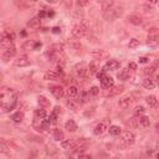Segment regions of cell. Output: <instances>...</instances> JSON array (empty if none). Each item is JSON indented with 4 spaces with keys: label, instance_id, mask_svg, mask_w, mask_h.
<instances>
[{
    "label": "cell",
    "instance_id": "1",
    "mask_svg": "<svg viewBox=\"0 0 159 159\" xmlns=\"http://www.w3.org/2000/svg\"><path fill=\"white\" fill-rule=\"evenodd\" d=\"M0 105L4 112H9L16 106V93L10 87H3L0 90Z\"/></svg>",
    "mask_w": 159,
    "mask_h": 159
},
{
    "label": "cell",
    "instance_id": "2",
    "mask_svg": "<svg viewBox=\"0 0 159 159\" xmlns=\"http://www.w3.org/2000/svg\"><path fill=\"white\" fill-rule=\"evenodd\" d=\"M122 14H123V8L122 6L113 5L112 8L103 11V17L108 21H113V20H116L117 17H119Z\"/></svg>",
    "mask_w": 159,
    "mask_h": 159
},
{
    "label": "cell",
    "instance_id": "3",
    "mask_svg": "<svg viewBox=\"0 0 159 159\" xmlns=\"http://www.w3.org/2000/svg\"><path fill=\"white\" fill-rule=\"evenodd\" d=\"M147 45L150 46V47H155V46L159 45V29H157V28H150L149 29Z\"/></svg>",
    "mask_w": 159,
    "mask_h": 159
},
{
    "label": "cell",
    "instance_id": "4",
    "mask_svg": "<svg viewBox=\"0 0 159 159\" xmlns=\"http://www.w3.org/2000/svg\"><path fill=\"white\" fill-rule=\"evenodd\" d=\"M88 31L90 30H88V28L85 24H77L72 28V35L76 39H81V37H83L88 34Z\"/></svg>",
    "mask_w": 159,
    "mask_h": 159
},
{
    "label": "cell",
    "instance_id": "5",
    "mask_svg": "<svg viewBox=\"0 0 159 159\" xmlns=\"http://www.w3.org/2000/svg\"><path fill=\"white\" fill-rule=\"evenodd\" d=\"M12 40H14V37H11L8 31H3L1 34V37H0V45H1L3 49H9V47H12Z\"/></svg>",
    "mask_w": 159,
    "mask_h": 159
},
{
    "label": "cell",
    "instance_id": "6",
    "mask_svg": "<svg viewBox=\"0 0 159 159\" xmlns=\"http://www.w3.org/2000/svg\"><path fill=\"white\" fill-rule=\"evenodd\" d=\"M134 97L133 96H127V97H123L119 99L118 102V107L121 108V110H127V108H129L132 106V103L134 102Z\"/></svg>",
    "mask_w": 159,
    "mask_h": 159
},
{
    "label": "cell",
    "instance_id": "7",
    "mask_svg": "<svg viewBox=\"0 0 159 159\" xmlns=\"http://www.w3.org/2000/svg\"><path fill=\"white\" fill-rule=\"evenodd\" d=\"M121 139H122V141L124 143H127V144H133V143H134L136 137H134V134H133L132 132L123 131V132H121Z\"/></svg>",
    "mask_w": 159,
    "mask_h": 159
},
{
    "label": "cell",
    "instance_id": "8",
    "mask_svg": "<svg viewBox=\"0 0 159 159\" xmlns=\"http://www.w3.org/2000/svg\"><path fill=\"white\" fill-rule=\"evenodd\" d=\"M76 72H77V75L80 76L81 78H85V77H87V76H88V73H90V70H88V67L86 66V63L81 62L80 65L76 66Z\"/></svg>",
    "mask_w": 159,
    "mask_h": 159
},
{
    "label": "cell",
    "instance_id": "9",
    "mask_svg": "<svg viewBox=\"0 0 159 159\" xmlns=\"http://www.w3.org/2000/svg\"><path fill=\"white\" fill-rule=\"evenodd\" d=\"M16 54V50L15 47H9V49H4V52H3V61L4 62H8L10 59H12V57L15 56Z\"/></svg>",
    "mask_w": 159,
    "mask_h": 159
},
{
    "label": "cell",
    "instance_id": "10",
    "mask_svg": "<svg viewBox=\"0 0 159 159\" xmlns=\"http://www.w3.org/2000/svg\"><path fill=\"white\" fill-rule=\"evenodd\" d=\"M118 68H119V62L117 60H108L103 67L105 71H116Z\"/></svg>",
    "mask_w": 159,
    "mask_h": 159
},
{
    "label": "cell",
    "instance_id": "11",
    "mask_svg": "<svg viewBox=\"0 0 159 159\" xmlns=\"http://www.w3.org/2000/svg\"><path fill=\"white\" fill-rule=\"evenodd\" d=\"M28 65H30V60H29V57L26 55L19 56L17 59L15 60V66H17V67H25Z\"/></svg>",
    "mask_w": 159,
    "mask_h": 159
},
{
    "label": "cell",
    "instance_id": "12",
    "mask_svg": "<svg viewBox=\"0 0 159 159\" xmlns=\"http://www.w3.org/2000/svg\"><path fill=\"white\" fill-rule=\"evenodd\" d=\"M51 93L54 94L55 98L60 99L65 96V90H63L61 86H54V87H51Z\"/></svg>",
    "mask_w": 159,
    "mask_h": 159
},
{
    "label": "cell",
    "instance_id": "13",
    "mask_svg": "<svg viewBox=\"0 0 159 159\" xmlns=\"http://www.w3.org/2000/svg\"><path fill=\"white\" fill-rule=\"evenodd\" d=\"M107 129H108V123L102 122V123H99V124L96 126V128H94V131H93V134L94 136H99V134H102V133H105Z\"/></svg>",
    "mask_w": 159,
    "mask_h": 159
},
{
    "label": "cell",
    "instance_id": "14",
    "mask_svg": "<svg viewBox=\"0 0 159 159\" xmlns=\"http://www.w3.org/2000/svg\"><path fill=\"white\" fill-rule=\"evenodd\" d=\"M101 85H102V87L103 88H111L112 86H114V81H113V78L112 77H110V76H103V78L101 80Z\"/></svg>",
    "mask_w": 159,
    "mask_h": 159
},
{
    "label": "cell",
    "instance_id": "15",
    "mask_svg": "<svg viewBox=\"0 0 159 159\" xmlns=\"http://www.w3.org/2000/svg\"><path fill=\"white\" fill-rule=\"evenodd\" d=\"M60 76H61L60 72L54 71V70H50V71H47V72L45 73V80H49V81H57Z\"/></svg>",
    "mask_w": 159,
    "mask_h": 159
},
{
    "label": "cell",
    "instance_id": "16",
    "mask_svg": "<svg viewBox=\"0 0 159 159\" xmlns=\"http://www.w3.org/2000/svg\"><path fill=\"white\" fill-rule=\"evenodd\" d=\"M11 121L14 123H21L23 122V119H24V113L23 112H20V111H17V112H15L14 114H11Z\"/></svg>",
    "mask_w": 159,
    "mask_h": 159
},
{
    "label": "cell",
    "instance_id": "17",
    "mask_svg": "<svg viewBox=\"0 0 159 159\" xmlns=\"http://www.w3.org/2000/svg\"><path fill=\"white\" fill-rule=\"evenodd\" d=\"M67 96L70 98H76L78 96V88L76 86H70L67 88Z\"/></svg>",
    "mask_w": 159,
    "mask_h": 159
},
{
    "label": "cell",
    "instance_id": "18",
    "mask_svg": "<svg viewBox=\"0 0 159 159\" xmlns=\"http://www.w3.org/2000/svg\"><path fill=\"white\" fill-rule=\"evenodd\" d=\"M65 129H67L68 132H76L77 131V124H76L75 121L70 119L65 123Z\"/></svg>",
    "mask_w": 159,
    "mask_h": 159
},
{
    "label": "cell",
    "instance_id": "19",
    "mask_svg": "<svg viewBox=\"0 0 159 159\" xmlns=\"http://www.w3.org/2000/svg\"><path fill=\"white\" fill-rule=\"evenodd\" d=\"M110 90V92H107L106 93V96H116V94L121 93L123 91V86H118V87H111V88H108Z\"/></svg>",
    "mask_w": 159,
    "mask_h": 159
},
{
    "label": "cell",
    "instance_id": "20",
    "mask_svg": "<svg viewBox=\"0 0 159 159\" xmlns=\"http://www.w3.org/2000/svg\"><path fill=\"white\" fill-rule=\"evenodd\" d=\"M92 56L96 60H103V59H107V57H108V54L106 51H103V50H99V51H93Z\"/></svg>",
    "mask_w": 159,
    "mask_h": 159
},
{
    "label": "cell",
    "instance_id": "21",
    "mask_svg": "<svg viewBox=\"0 0 159 159\" xmlns=\"http://www.w3.org/2000/svg\"><path fill=\"white\" fill-rule=\"evenodd\" d=\"M90 92H87V91H82L81 93H80V96H77L78 97V101L81 103H87L88 101H90Z\"/></svg>",
    "mask_w": 159,
    "mask_h": 159
},
{
    "label": "cell",
    "instance_id": "22",
    "mask_svg": "<svg viewBox=\"0 0 159 159\" xmlns=\"http://www.w3.org/2000/svg\"><path fill=\"white\" fill-rule=\"evenodd\" d=\"M54 139H55V141L62 142L63 139H65V134H63V132L61 129H59V128H55L54 129Z\"/></svg>",
    "mask_w": 159,
    "mask_h": 159
},
{
    "label": "cell",
    "instance_id": "23",
    "mask_svg": "<svg viewBox=\"0 0 159 159\" xmlns=\"http://www.w3.org/2000/svg\"><path fill=\"white\" fill-rule=\"evenodd\" d=\"M143 87L147 88V90H153V88L155 87L154 80H152V78H145V80H143Z\"/></svg>",
    "mask_w": 159,
    "mask_h": 159
},
{
    "label": "cell",
    "instance_id": "24",
    "mask_svg": "<svg viewBox=\"0 0 159 159\" xmlns=\"http://www.w3.org/2000/svg\"><path fill=\"white\" fill-rule=\"evenodd\" d=\"M145 102H147V105L152 108H154L158 106V99L155 96H148L147 98H145Z\"/></svg>",
    "mask_w": 159,
    "mask_h": 159
},
{
    "label": "cell",
    "instance_id": "25",
    "mask_svg": "<svg viewBox=\"0 0 159 159\" xmlns=\"http://www.w3.org/2000/svg\"><path fill=\"white\" fill-rule=\"evenodd\" d=\"M40 20H41V19H40L39 16H35V17H33V19H31V20L28 23V26L31 28V29H35V28H37V26H40Z\"/></svg>",
    "mask_w": 159,
    "mask_h": 159
},
{
    "label": "cell",
    "instance_id": "26",
    "mask_svg": "<svg viewBox=\"0 0 159 159\" xmlns=\"http://www.w3.org/2000/svg\"><path fill=\"white\" fill-rule=\"evenodd\" d=\"M75 144V139H67V141H62L61 142V147L63 149H72Z\"/></svg>",
    "mask_w": 159,
    "mask_h": 159
},
{
    "label": "cell",
    "instance_id": "27",
    "mask_svg": "<svg viewBox=\"0 0 159 159\" xmlns=\"http://www.w3.org/2000/svg\"><path fill=\"white\" fill-rule=\"evenodd\" d=\"M108 132H110L111 136H119L122 129H121L118 126H111L110 128H108Z\"/></svg>",
    "mask_w": 159,
    "mask_h": 159
},
{
    "label": "cell",
    "instance_id": "28",
    "mask_svg": "<svg viewBox=\"0 0 159 159\" xmlns=\"http://www.w3.org/2000/svg\"><path fill=\"white\" fill-rule=\"evenodd\" d=\"M128 21L133 25H141L142 24V17L136 16V15H131V16H128Z\"/></svg>",
    "mask_w": 159,
    "mask_h": 159
},
{
    "label": "cell",
    "instance_id": "29",
    "mask_svg": "<svg viewBox=\"0 0 159 159\" xmlns=\"http://www.w3.org/2000/svg\"><path fill=\"white\" fill-rule=\"evenodd\" d=\"M66 107H67V108H70V110L73 111V112H76V111L78 110V105L76 103L73 99H68L67 102H66Z\"/></svg>",
    "mask_w": 159,
    "mask_h": 159
},
{
    "label": "cell",
    "instance_id": "30",
    "mask_svg": "<svg viewBox=\"0 0 159 159\" xmlns=\"http://www.w3.org/2000/svg\"><path fill=\"white\" fill-rule=\"evenodd\" d=\"M37 102H39L40 107H49L50 106V101L46 97H44V96H39V97H37Z\"/></svg>",
    "mask_w": 159,
    "mask_h": 159
},
{
    "label": "cell",
    "instance_id": "31",
    "mask_svg": "<svg viewBox=\"0 0 159 159\" xmlns=\"http://www.w3.org/2000/svg\"><path fill=\"white\" fill-rule=\"evenodd\" d=\"M139 124H141V126L143 127V128H147V127H149V126H150V121H149V118H148V117L143 116V117L139 118Z\"/></svg>",
    "mask_w": 159,
    "mask_h": 159
},
{
    "label": "cell",
    "instance_id": "32",
    "mask_svg": "<svg viewBox=\"0 0 159 159\" xmlns=\"http://www.w3.org/2000/svg\"><path fill=\"white\" fill-rule=\"evenodd\" d=\"M118 78L122 81H127L129 78V71L128 70H122V71L118 73Z\"/></svg>",
    "mask_w": 159,
    "mask_h": 159
},
{
    "label": "cell",
    "instance_id": "33",
    "mask_svg": "<svg viewBox=\"0 0 159 159\" xmlns=\"http://www.w3.org/2000/svg\"><path fill=\"white\" fill-rule=\"evenodd\" d=\"M68 46L71 47V49H73V50H78V49L82 47L81 42L77 41V40H71V41H68Z\"/></svg>",
    "mask_w": 159,
    "mask_h": 159
},
{
    "label": "cell",
    "instance_id": "34",
    "mask_svg": "<svg viewBox=\"0 0 159 159\" xmlns=\"http://www.w3.org/2000/svg\"><path fill=\"white\" fill-rule=\"evenodd\" d=\"M35 117L36 118H46V111L42 110V108H39V110L35 111Z\"/></svg>",
    "mask_w": 159,
    "mask_h": 159
},
{
    "label": "cell",
    "instance_id": "35",
    "mask_svg": "<svg viewBox=\"0 0 159 159\" xmlns=\"http://www.w3.org/2000/svg\"><path fill=\"white\" fill-rule=\"evenodd\" d=\"M88 70H90V73L91 75H94V73H97L98 72V66L96 65L94 62H92V63H90V66H88Z\"/></svg>",
    "mask_w": 159,
    "mask_h": 159
},
{
    "label": "cell",
    "instance_id": "36",
    "mask_svg": "<svg viewBox=\"0 0 159 159\" xmlns=\"http://www.w3.org/2000/svg\"><path fill=\"white\" fill-rule=\"evenodd\" d=\"M128 46H129V49H136V47H138V46H139V40H137V39H131Z\"/></svg>",
    "mask_w": 159,
    "mask_h": 159
},
{
    "label": "cell",
    "instance_id": "37",
    "mask_svg": "<svg viewBox=\"0 0 159 159\" xmlns=\"http://www.w3.org/2000/svg\"><path fill=\"white\" fill-rule=\"evenodd\" d=\"M144 112H145V110H144V107H142V106H138V107L134 108V114L136 116H142V114H144Z\"/></svg>",
    "mask_w": 159,
    "mask_h": 159
},
{
    "label": "cell",
    "instance_id": "38",
    "mask_svg": "<svg viewBox=\"0 0 159 159\" xmlns=\"http://www.w3.org/2000/svg\"><path fill=\"white\" fill-rule=\"evenodd\" d=\"M50 49L55 50V51H59V52H63V45L62 44H55V45H52Z\"/></svg>",
    "mask_w": 159,
    "mask_h": 159
},
{
    "label": "cell",
    "instance_id": "39",
    "mask_svg": "<svg viewBox=\"0 0 159 159\" xmlns=\"http://www.w3.org/2000/svg\"><path fill=\"white\" fill-rule=\"evenodd\" d=\"M57 117H59V114L57 113H55V112H52L51 113V116H50V118H49V121H50V123H56L57 122Z\"/></svg>",
    "mask_w": 159,
    "mask_h": 159
},
{
    "label": "cell",
    "instance_id": "40",
    "mask_svg": "<svg viewBox=\"0 0 159 159\" xmlns=\"http://www.w3.org/2000/svg\"><path fill=\"white\" fill-rule=\"evenodd\" d=\"M98 93H99V88L98 87H96V86L91 87V90H90V94H91V96H97Z\"/></svg>",
    "mask_w": 159,
    "mask_h": 159
},
{
    "label": "cell",
    "instance_id": "41",
    "mask_svg": "<svg viewBox=\"0 0 159 159\" xmlns=\"http://www.w3.org/2000/svg\"><path fill=\"white\" fill-rule=\"evenodd\" d=\"M8 145L4 142H0V153H8Z\"/></svg>",
    "mask_w": 159,
    "mask_h": 159
},
{
    "label": "cell",
    "instance_id": "42",
    "mask_svg": "<svg viewBox=\"0 0 159 159\" xmlns=\"http://www.w3.org/2000/svg\"><path fill=\"white\" fill-rule=\"evenodd\" d=\"M77 5L80 6V8H83V6H88V5H90V1H88V0H78Z\"/></svg>",
    "mask_w": 159,
    "mask_h": 159
},
{
    "label": "cell",
    "instance_id": "43",
    "mask_svg": "<svg viewBox=\"0 0 159 159\" xmlns=\"http://www.w3.org/2000/svg\"><path fill=\"white\" fill-rule=\"evenodd\" d=\"M131 126L133 127H138L139 126V118H131Z\"/></svg>",
    "mask_w": 159,
    "mask_h": 159
},
{
    "label": "cell",
    "instance_id": "44",
    "mask_svg": "<svg viewBox=\"0 0 159 159\" xmlns=\"http://www.w3.org/2000/svg\"><path fill=\"white\" fill-rule=\"evenodd\" d=\"M105 72H106L105 70H101V71H98V72L96 73V75H97V78H98V80H102L103 76H105Z\"/></svg>",
    "mask_w": 159,
    "mask_h": 159
},
{
    "label": "cell",
    "instance_id": "45",
    "mask_svg": "<svg viewBox=\"0 0 159 159\" xmlns=\"http://www.w3.org/2000/svg\"><path fill=\"white\" fill-rule=\"evenodd\" d=\"M155 71V66H152V67H149V68H145V73H149V75H152V73H153Z\"/></svg>",
    "mask_w": 159,
    "mask_h": 159
},
{
    "label": "cell",
    "instance_id": "46",
    "mask_svg": "<svg viewBox=\"0 0 159 159\" xmlns=\"http://www.w3.org/2000/svg\"><path fill=\"white\" fill-rule=\"evenodd\" d=\"M128 68H131L132 71H136V70H137V63H134V62H129V63H128Z\"/></svg>",
    "mask_w": 159,
    "mask_h": 159
},
{
    "label": "cell",
    "instance_id": "47",
    "mask_svg": "<svg viewBox=\"0 0 159 159\" xmlns=\"http://www.w3.org/2000/svg\"><path fill=\"white\" fill-rule=\"evenodd\" d=\"M148 61H149L148 57H141V59H139V63H147Z\"/></svg>",
    "mask_w": 159,
    "mask_h": 159
},
{
    "label": "cell",
    "instance_id": "48",
    "mask_svg": "<svg viewBox=\"0 0 159 159\" xmlns=\"http://www.w3.org/2000/svg\"><path fill=\"white\" fill-rule=\"evenodd\" d=\"M52 33H54V34H60V33H61V29L56 26V28L52 29Z\"/></svg>",
    "mask_w": 159,
    "mask_h": 159
},
{
    "label": "cell",
    "instance_id": "49",
    "mask_svg": "<svg viewBox=\"0 0 159 159\" xmlns=\"http://www.w3.org/2000/svg\"><path fill=\"white\" fill-rule=\"evenodd\" d=\"M52 112H55V113H57V114H60V113H61V108H60V107H55Z\"/></svg>",
    "mask_w": 159,
    "mask_h": 159
},
{
    "label": "cell",
    "instance_id": "50",
    "mask_svg": "<svg viewBox=\"0 0 159 159\" xmlns=\"http://www.w3.org/2000/svg\"><path fill=\"white\" fill-rule=\"evenodd\" d=\"M78 158H87V159H91V155H88V154H80V157Z\"/></svg>",
    "mask_w": 159,
    "mask_h": 159
},
{
    "label": "cell",
    "instance_id": "51",
    "mask_svg": "<svg viewBox=\"0 0 159 159\" xmlns=\"http://www.w3.org/2000/svg\"><path fill=\"white\" fill-rule=\"evenodd\" d=\"M46 16V12L45 11H40V14H39V17L42 19V17H45Z\"/></svg>",
    "mask_w": 159,
    "mask_h": 159
},
{
    "label": "cell",
    "instance_id": "52",
    "mask_svg": "<svg viewBox=\"0 0 159 159\" xmlns=\"http://www.w3.org/2000/svg\"><path fill=\"white\" fill-rule=\"evenodd\" d=\"M42 45H41V42H37V44H35V46H34V50H37L39 47H41Z\"/></svg>",
    "mask_w": 159,
    "mask_h": 159
},
{
    "label": "cell",
    "instance_id": "53",
    "mask_svg": "<svg viewBox=\"0 0 159 159\" xmlns=\"http://www.w3.org/2000/svg\"><path fill=\"white\" fill-rule=\"evenodd\" d=\"M147 1H148L149 4H157V3H158V0H147Z\"/></svg>",
    "mask_w": 159,
    "mask_h": 159
},
{
    "label": "cell",
    "instance_id": "54",
    "mask_svg": "<svg viewBox=\"0 0 159 159\" xmlns=\"http://www.w3.org/2000/svg\"><path fill=\"white\" fill-rule=\"evenodd\" d=\"M49 3H51V4H55V3H57V0H47Z\"/></svg>",
    "mask_w": 159,
    "mask_h": 159
},
{
    "label": "cell",
    "instance_id": "55",
    "mask_svg": "<svg viewBox=\"0 0 159 159\" xmlns=\"http://www.w3.org/2000/svg\"><path fill=\"white\" fill-rule=\"evenodd\" d=\"M47 15H49V16H54V12H52V11H50Z\"/></svg>",
    "mask_w": 159,
    "mask_h": 159
},
{
    "label": "cell",
    "instance_id": "56",
    "mask_svg": "<svg viewBox=\"0 0 159 159\" xmlns=\"http://www.w3.org/2000/svg\"><path fill=\"white\" fill-rule=\"evenodd\" d=\"M155 129H158V131H159V123H157V124H155Z\"/></svg>",
    "mask_w": 159,
    "mask_h": 159
},
{
    "label": "cell",
    "instance_id": "57",
    "mask_svg": "<svg viewBox=\"0 0 159 159\" xmlns=\"http://www.w3.org/2000/svg\"><path fill=\"white\" fill-rule=\"evenodd\" d=\"M31 1H33V3H36V1H37V0H31Z\"/></svg>",
    "mask_w": 159,
    "mask_h": 159
},
{
    "label": "cell",
    "instance_id": "58",
    "mask_svg": "<svg viewBox=\"0 0 159 159\" xmlns=\"http://www.w3.org/2000/svg\"><path fill=\"white\" fill-rule=\"evenodd\" d=\"M158 8H159V4H158Z\"/></svg>",
    "mask_w": 159,
    "mask_h": 159
}]
</instances>
